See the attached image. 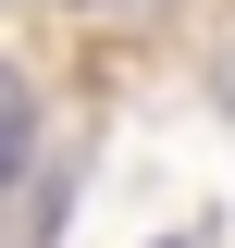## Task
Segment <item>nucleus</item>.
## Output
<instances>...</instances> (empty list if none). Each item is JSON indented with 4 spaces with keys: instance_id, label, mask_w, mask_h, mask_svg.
<instances>
[{
    "instance_id": "nucleus-3",
    "label": "nucleus",
    "mask_w": 235,
    "mask_h": 248,
    "mask_svg": "<svg viewBox=\"0 0 235 248\" xmlns=\"http://www.w3.org/2000/svg\"><path fill=\"white\" fill-rule=\"evenodd\" d=\"M223 112H235V62H223Z\"/></svg>"
},
{
    "instance_id": "nucleus-1",
    "label": "nucleus",
    "mask_w": 235,
    "mask_h": 248,
    "mask_svg": "<svg viewBox=\"0 0 235 248\" xmlns=\"http://www.w3.org/2000/svg\"><path fill=\"white\" fill-rule=\"evenodd\" d=\"M25 161H37V99H25V75L0 62V186L25 174Z\"/></svg>"
},
{
    "instance_id": "nucleus-2",
    "label": "nucleus",
    "mask_w": 235,
    "mask_h": 248,
    "mask_svg": "<svg viewBox=\"0 0 235 248\" xmlns=\"http://www.w3.org/2000/svg\"><path fill=\"white\" fill-rule=\"evenodd\" d=\"M87 13H148V0H87Z\"/></svg>"
},
{
    "instance_id": "nucleus-4",
    "label": "nucleus",
    "mask_w": 235,
    "mask_h": 248,
    "mask_svg": "<svg viewBox=\"0 0 235 248\" xmlns=\"http://www.w3.org/2000/svg\"><path fill=\"white\" fill-rule=\"evenodd\" d=\"M161 248H210V236H161Z\"/></svg>"
}]
</instances>
